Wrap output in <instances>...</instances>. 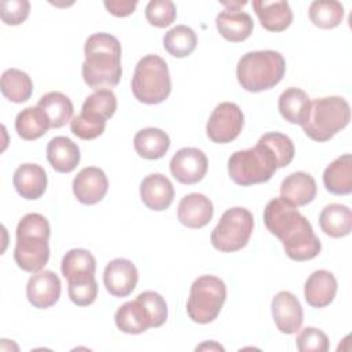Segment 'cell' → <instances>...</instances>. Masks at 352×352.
<instances>
[{"label":"cell","mask_w":352,"mask_h":352,"mask_svg":"<svg viewBox=\"0 0 352 352\" xmlns=\"http://www.w3.org/2000/svg\"><path fill=\"white\" fill-rule=\"evenodd\" d=\"M85 60L82 63L84 82L95 89H111L121 78V44L110 33H94L84 45Z\"/></svg>","instance_id":"6da1fadb"},{"label":"cell","mask_w":352,"mask_h":352,"mask_svg":"<svg viewBox=\"0 0 352 352\" xmlns=\"http://www.w3.org/2000/svg\"><path fill=\"white\" fill-rule=\"evenodd\" d=\"M50 223L40 213L25 214L16 226L14 260L26 272L36 274L50 258Z\"/></svg>","instance_id":"7a4b0ae2"},{"label":"cell","mask_w":352,"mask_h":352,"mask_svg":"<svg viewBox=\"0 0 352 352\" xmlns=\"http://www.w3.org/2000/svg\"><path fill=\"white\" fill-rule=\"evenodd\" d=\"M286 62L280 52L272 50L250 51L242 55L236 65L239 85L248 92H261L280 82Z\"/></svg>","instance_id":"3957f363"},{"label":"cell","mask_w":352,"mask_h":352,"mask_svg":"<svg viewBox=\"0 0 352 352\" xmlns=\"http://www.w3.org/2000/svg\"><path fill=\"white\" fill-rule=\"evenodd\" d=\"M351 121V109L341 96H324L311 100L309 114L301 125L305 135L315 142H327Z\"/></svg>","instance_id":"277c9868"},{"label":"cell","mask_w":352,"mask_h":352,"mask_svg":"<svg viewBox=\"0 0 352 352\" xmlns=\"http://www.w3.org/2000/svg\"><path fill=\"white\" fill-rule=\"evenodd\" d=\"M278 169L272 151L260 140L252 148L239 150L228 158V175L242 187L268 182Z\"/></svg>","instance_id":"5b68a950"},{"label":"cell","mask_w":352,"mask_h":352,"mask_svg":"<svg viewBox=\"0 0 352 352\" xmlns=\"http://www.w3.org/2000/svg\"><path fill=\"white\" fill-rule=\"evenodd\" d=\"M131 88L133 96L142 103L158 104L164 102L172 89L166 62L154 54L143 56L136 63Z\"/></svg>","instance_id":"8992f818"},{"label":"cell","mask_w":352,"mask_h":352,"mask_svg":"<svg viewBox=\"0 0 352 352\" xmlns=\"http://www.w3.org/2000/svg\"><path fill=\"white\" fill-rule=\"evenodd\" d=\"M226 298V283L214 275H202L191 285L187 315L195 323H210L219 316Z\"/></svg>","instance_id":"52a82bcc"},{"label":"cell","mask_w":352,"mask_h":352,"mask_svg":"<svg viewBox=\"0 0 352 352\" xmlns=\"http://www.w3.org/2000/svg\"><path fill=\"white\" fill-rule=\"evenodd\" d=\"M253 227V214L246 208L235 206L227 209L212 231L210 242L220 252H236L248 245Z\"/></svg>","instance_id":"ba28073f"},{"label":"cell","mask_w":352,"mask_h":352,"mask_svg":"<svg viewBox=\"0 0 352 352\" xmlns=\"http://www.w3.org/2000/svg\"><path fill=\"white\" fill-rule=\"evenodd\" d=\"M264 224L267 230L280 242L292 236L297 230L309 223L298 210L282 197L271 199L264 209Z\"/></svg>","instance_id":"9c48e42d"},{"label":"cell","mask_w":352,"mask_h":352,"mask_svg":"<svg viewBox=\"0 0 352 352\" xmlns=\"http://www.w3.org/2000/svg\"><path fill=\"white\" fill-rule=\"evenodd\" d=\"M243 128V113L232 102H223L214 107L208 124L206 135L214 143H230L235 140Z\"/></svg>","instance_id":"30bf717a"},{"label":"cell","mask_w":352,"mask_h":352,"mask_svg":"<svg viewBox=\"0 0 352 352\" xmlns=\"http://www.w3.org/2000/svg\"><path fill=\"white\" fill-rule=\"evenodd\" d=\"M170 173L182 184H195L204 179L208 170L205 153L195 147H183L170 160Z\"/></svg>","instance_id":"8fae6325"},{"label":"cell","mask_w":352,"mask_h":352,"mask_svg":"<svg viewBox=\"0 0 352 352\" xmlns=\"http://www.w3.org/2000/svg\"><path fill=\"white\" fill-rule=\"evenodd\" d=\"M139 274L136 265L124 257L111 260L103 272V283L106 290L114 297L129 296L138 283Z\"/></svg>","instance_id":"7c38bea8"},{"label":"cell","mask_w":352,"mask_h":352,"mask_svg":"<svg viewBox=\"0 0 352 352\" xmlns=\"http://www.w3.org/2000/svg\"><path fill=\"white\" fill-rule=\"evenodd\" d=\"M62 283L59 276L50 270H41L28 280L26 296L34 308L47 309L59 300Z\"/></svg>","instance_id":"4fadbf2b"},{"label":"cell","mask_w":352,"mask_h":352,"mask_svg":"<svg viewBox=\"0 0 352 352\" xmlns=\"http://www.w3.org/2000/svg\"><path fill=\"white\" fill-rule=\"evenodd\" d=\"M272 318L278 330L283 334H294L302 324V307L297 297L286 290L275 294L271 302Z\"/></svg>","instance_id":"5bb4252c"},{"label":"cell","mask_w":352,"mask_h":352,"mask_svg":"<svg viewBox=\"0 0 352 352\" xmlns=\"http://www.w3.org/2000/svg\"><path fill=\"white\" fill-rule=\"evenodd\" d=\"M109 188L106 173L96 166L82 168L73 180V194L84 205L100 202Z\"/></svg>","instance_id":"9a60e30c"},{"label":"cell","mask_w":352,"mask_h":352,"mask_svg":"<svg viewBox=\"0 0 352 352\" xmlns=\"http://www.w3.org/2000/svg\"><path fill=\"white\" fill-rule=\"evenodd\" d=\"M173 184L162 173L147 175L140 183V198L151 210L161 212L168 209L173 202Z\"/></svg>","instance_id":"2e32d148"},{"label":"cell","mask_w":352,"mask_h":352,"mask_svg":"<svg viewBox=\"0 0 352 352\" xmlns=\"http://www.w3.org/2000/svg\"><path fill=\"white\" fill-rule=\"evenodd\" d=\"M213 217L212 201L198 192L184 195L177 206L179 221L188 228H202Z\"/></svg>","instance_id":"e0dca14e"},{"label":"cell","mask_w":352,"mask_h":352,"mask_svg":"<svg viewBox=\"0 0 352 352\" xmlns=\"http://www.w3.org/2000/svg\"><path fill=\"white\" fill-rule=\"evenodd\" d=\"M337 293V279L327 270L314 271L304 285L305 301L314 308L330 305Z\"/></svg>","instance_id":"ac0fdd59"},{"label":"cell","mask_w":352,"mask_h":352,"mask_svg":"<svg viewBox=\"0 0 352 352\" xmlns=\"http://www.w3.org/2000/svg\"><path fill=\"white\" fill-rule=\"evenodd\" d=\"M16 192L25 199H38L47 190V173L38 164H22L12 177Z\"/></svg>","instance_id":"d6986e66"},{"label":"cell","mask_w":352,"mask_h":352,"mask_svg":"<svg viewBox=\"0 0 352 352\" xmlns=\"http://www.w3.org/2000/svg\"><path fill=\"white\" fill-rule=\"evenodd\" d=\"M261 26L268 32H283L293 22V12L283 0H254L252 3Z\"/></svg>","instance_id":"ffe728a7"},{"label":"cell","mask_w":352,"mask_h":352,"mask_svg":"<svg viewBox=\"0 0 352 352\" xmlns=\"http://www.w3.org/2000/svg\"><path fill=\"white\" fill-rule=\"evenodd\" d=\"M280 197L294 206H305L316 197V182L305 172H293L280 184Z\"/></svg>","instance_id":"44dd1931"},{"label":"cell","mask_w":352,"mask_h":352,"mask_svg":"<svg viewBox=\"0 0 352 352\" xmlns=\"http://www.w3.org/2000/svg\"><path fill=\"white\" fill-rule=\"evenodd\" d=\"M252 16L241 10H224L216 16V28L219 33L231 43L246 40L253 32Z\"/></svg>","instance_id":"7402d4cb"},{"label":"cell","mask_w":352,"mask_h":352,"mask_svg":"<svg viewBox=\"0 0 352 352\" xmlns=\"http://www.w3.org/2000/svg\"><path fill=\"white\" fill-rule=\"evenodd\" d=\"M78 146L66 136H55L47 146V160L59 173L73 172L80 162Z\"/></svg>","instance_id":"603a6c76"},{"label":"cell","mask_w":352,"mask_h":352,"mask_svg":"<svg viewBox=\"0 0 352 352\" xmlns=\"http://www.w3.org/2000/svg\"><path fill=\"white\" fill-rule=\"evenodd\" d=\"M285 253L294 261H307L315 258L322 249L319 238L315 235L311 223L301 227L292 236L282 242Z\"/></svg>","instance_id":"cb8c5ba5"},{"label":"cell","mask_w":352,"mask_h":352,"mask_svg":"<svg viewBox=\"0 0 352 352\" xmlns=\"http://www.w3.org/2000/svg\"><path fill=\"white\" fill-rule=\"evenodd\" d=\"M323 184L334 195H346L352 192V157L342 154L336 158L323 172Z\"/></svg>","instance_id":"d4e9b609"},{"label":"cell","mask_w":352,"mask_h":352,"mask_svg":"<svg viewBox=\"0 0 352 352\" xmlns=\"http://www.w3.org/2000/svg\"><path fill=\"white\" fill-rule=\"evenodd\" d=\"M116 326L126 334H140L151 327V319L146 307L136 298L124 302L114 315Z\"/></svg>","instance_id":"484cf974"},{"label":"cell","mask_w":352,"mask_h":352,"mask_svg":"<svg viewBox=\"0 0 352 352\" xmlns=\"http://www.w3.org/2000/svg\"><path fill=\"white\" fill-rule=\"evenodd\" d=\"M311 107V99L305 91L290 87L285 89L278 100V109L280 116L290 124L302 125L308 118Z\"/></svg>","instance_id":"4316f807"},{"label":"cell","mask_w":352,"mask_h":352,"mask_svg":"<svg viewBox=\"0 0 352 352\" xmlns=\"http://www.w3.org/2000/svg\"><path fill=\"white\" fill-rule=\"evenodd\" d=\"M136 153L144 160H160L170 147V139L160 128L140 129L133 138Z\"/></svg>","instance_id":"83f0119b"},{"label":"cell","mask_w":352,"mask_h":352,"mask_svg":"<svg viewBox=\"0 0 352 352\" xmlns=\"http://www.w3.org/2000/svg\"><path fill=\"white\" fill-rule=\"evenodd\" d=\"M320 230L331 238L349 235L352 230V212L341 204H330L319 214Z\"/></svg>","instance_id":"f1b7e54d"},{"label":"cell","mask_w":352,"mask_h":352,"mask_svg":"<svg viewBox=\"0 0 352 352\" xmlns=\"http://www.w3.org/2000/svg\"><path fill=\"white\" fill-rule=\"evenodd\" d=\"M50 128V120L38 106L23 109L15 118V131L23 140H36L44 136Z\"/></svg>","instance_id":"f546056e"},{"label":"cell","mask_w":352,"mask_h":352,"mask_svg":"<svg viewBox=\"0 0 352 352\" xmlns=\"http://www.w3.org/2000/svg\"><path fill=\"white\" fill-rule=\"evenodd\" d=\"M37 106L47 114L51 128H62L72 120L73 116V103L62 92L52 91L43 95Z\"/></svg>","instance_id":"4dcf8cb0"},{"label":"cell","mask_w":352,"mask_h":352,"mask_svg":"<svg viewBox=\"0 0 352 352\" xmlns=\"http://www.w3.org/2000/svg\"><path fill=\"white\" fill-rule=\"evenodd\" d=\"M1 94L14 103H23L30 99L33 82L28 73L19 69H7L1 74Z\"/></svg>","instance_id":"1f68e13d"},{"label":"cell","mask_w":352,"mask_h":352,"mask_svg":"<svg viewBox=\"0 0 352 352\" xmlns=\"http://www.w3.org/2000/svg\"><path fill=\"white\" fill-rule=\"evenodd\" d=\"M60 271L67 280L92 276L96 271V260L87 249H72L63 256Z\"/></svg>","instance_id":"d6a6232c"},{"label":"cell","mask_w":352,"mask_h":352,"mask_svg":"<svg viewBox=\"0 0 352 352\" xmlns=\"http://www.w3.org/2000/svg\"><path fill=\"white\" fill-rule=\"evenodd\" d=\"M164 48L175 58H186L197 47L195 32L186 25H177L168 30L162 38Z\"/></svg>","instance_id":"836d02e7"},{"label":"cell","mask_w":352,"mask_h":352,"mask_svg":"<svg viewBox=\"0 0 352 352\" xmlns=\"http://www.w3.org/2000/svg\"><path fill=\"white\" fill-rule=\"evenodd\" d=\"M311 22L320 29L337 28L344 19V7L336 0L312 1L308 10Z\"/></svg>","instance_id":"e575fe53"},{"label":"cell","mask_w":352,"mask_h":352,"mask_svg":"<svg viewBox=\"0 0 352 352\" xmlns=\"http://www.w3.org/2000/svg\"><path fill=\"white\" fill-rule=\"evenodd\" d=\"M104 128L106 118L88 111H81L70 121V131L82 140L96 139L104 132Z\"/></svg>","instance_id":"d590c367"},{"label":"cell","mask_w":352,"mask_h":352,"mask_svg":"<svg viewBox=\"0 0 352 352\" xmlns=\"http://www.w3.org/2000/svg\"><path fill=\"white\" fill-rule=\"evenodd\" d=\"M261 143L268 146L276 158L278 168L287 166L294 158V144L287 135L280 132H268L258 139Z\"/></svg>","instance_id":"8d00e7d4"},{"label":"cell","mask_w":352,"mask_h":352,"mask_svg":"<svg viewBox=\"0 0 352 352\" xmlns=\"http://www.w3.org/2000/svg\"><path fill=\"white\" fill-rule=\"evenodd\" d=\"M117 110V98L111 89H99L87 96L81 111L98 114L106 120L111 118Z\"/></svg>","instance_id":"74e56055"},{"label":"cell","mask_w":352,"mask_h":352,"mask_svg":"<svg viewBox=\"0 0 352 352\" xmlns=\"http://www.w3.org/2000/svg\"><path fill=\"white\" fill-rule=\"evenodd\" d=\"M67 293L70 300L78 307L91 305L98 296V283L95 275L67 280Z\"/></svg>","instance_id":"f35d334b"},{"label":"cell","mask_w":352,"mask_h":352,"mask_svg":"<svg viewBox=\"0 0 352 352\" xmlns=\"http://www.w3.org/2000/svg\"><path fill=\"white\" fill-rule=\"evenodd\" d=\"M146 19L155 28H166L176 19V6L170 0H151L146 6Z\"/></svg>","instance_id":"ab89813d"},{"label":"cell","mask_w":352,"mask_h":352,"mask_svg":"<svg viewBox=\"0 0 352 352\" xmlns=\"http://www.w3.org/2000/svg\"><path fill=\"white\" fill-rule=\"evenodd\" d=\"M136 298L146 307L151 319V327H160L166 322L168 305L160 293L153 290H146V292H142Z\"/></svg>","instance_id":"60d3db41"},{"label":"cell","mask_w":352,"mask_h":352,"mask_svg":"<svg viewBox=\"0 0 352 352\" xmlns=\"http://www.w3.org/2000/svg\"><path fill=\"white\" fill-rule=\"evenodd\" d=\"M296 346L300 352H327L329 338L322 330L308 326L298 333Z\"/></svg>","instance_id":"b9f144b4"},{"label":"cell","mask_w":352,"mask_h":352,"mask_svg":"<svg viewBox=\"0 0 352 352\" xmlns=\"http://www.w3.org/2000/svg\"><path fill=\"white\" fill-rule=\"evenodd\" d=\"M30 12L28 0H3L0 3V16L6 25L16 26L26 21Z\"/></svg>","instance_id":"7bdbcfd3"},{"label":"cell","mask_w":352,"mask_h":352,"mask_svg":"<svg viewBox=\"0 0 352 352\" xmlns=\"http://www.w3.org/2000/svg\"><path fill=\"white\" fill-rule=\"evenodd\" d=\"M103 4L106 7V10L111 15H114V16H128V15H131L135 11V8L138 6V1H128V0L126 1L125 0L116 1V0H110V1H104Z\"/></svg>","instance_id":"ee69618b"},{"label":"cell","mask_w":352,"mask_h":352,"mask_svg":"<svg viewBox=\"0 0 352 352\" xmlns=\"http://www.w3.org/2000/svg\"><path fill=\"white\" fill-rule=\"evenodd\" d=\"M205 348H209V349H212V348H214V349H220V351H224V348L221 346V345H219V344H212V346L206 342V344H202V345H199V346H197V351L198 349H205Z\"/></svg>","instance_id":"f6af8a7d"}]
</instances>
